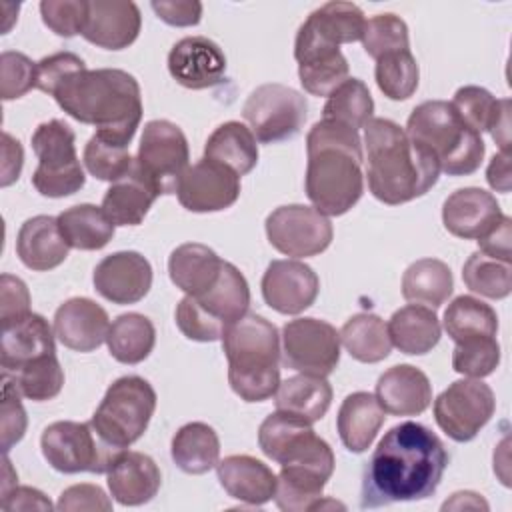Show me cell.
<instances>
[{"label":"cell","mask_w":512,"mask_h":512,"mask_svg":"<svg viewBox=\"0 0 512 512\" xmlns=\"http://www.w3.org/2000/svg\"><path fill=\"white\" fill-rule=\"evenodd\" d=\"M450 456L442 440L420 422L392 426L362 472V508L424 500L436 492Z\"/></svg>","instance_id":"cell-1"},{"label":"cell","mask_w":512,"mask_h":512,"mask_svg":"<svg viewBox=\"0 0 512 512\" xmlns=\"http://www.w3.org/2000/svg\"><path fill=\"white\" fill-rule=\"evenodd\" d=\"M48 96L74 120L96 126V134L124 146L130 144L142 120L140 84L120 68L82 66Z\"/></svg>","instance_id":"cell-2"},{"label":"cell","mask_w":512,"mask_h":512,"mask_svg":"<svg viewBox=\"0 0 512 512\" xmlns=\"http://www.w3.org/2000/svg\"><path fill=\"white\" fill-rule=\"evenodd\" d=\"M306 196L324 216L346 214L364 192L362 140L356 130L320 120L306 136Z\"/></svg>","instance_id":"cell-3"},{"label":"cell","mask_w":512,"mask_h":512,"mask_svg":"<svg viewBox=\"0 0 512 512\" xmlns=\"http://www.w3.org/2000/svg\"><path fill=\"white\" fill-rule=\"evenodd\" d=\"M364 146L368 188L388 206L420 198L438 182L436 160L388 118H372L364 126Z\"/></svg>","instance_id":"cell-4"},{"label":"cell","mask_w":512,"mask_h":512,"mask_svg":"<svg viewBox=\"0 0 512 512\" xmlns=\"http://www.w3.org/2000/svg\"><path fill=\"white\" fill-rule=\"evenodd\" d=\"M230 388L244 402H264L280 386V334L258 314H244L220 338Z\"/></svg>","instance_id":"cell-5"},{"label":"cell","mask_w":512,"mask_h":512,"mask_svg":"<svg viewBox=\"0 0 512 512\" xmlns=\"http://www.w3.org/2000/svg\"><path fill=\"white\" fill-rule=\"evenodd\" d=\"M408 138L426 150L448 176H468L482 164L486 146L446 100L418 104L406 122Z\"/></svg>","instance_id":"cell-6"},{"label":"cell","mask_w":512,"mask_h":512,"mask_svg":"<svg viewBox=\"0 0 512 512\" xmlns=\"http://www.w3.org/2000/svg\"><path fill=\"white\" fill-rule=\"evenodd\" d=\"M250 306V288L244 274L224 262L220 278L212 288L196 296H184L176 306V326L196 342H214L240 320Z\"/></svg>","instance_id":"cell-7"},{"label":"cell","mask_w":512,"mask_h":512,"mask_svg":"<svg viewBox=\"0 0 512 512\" xmlns=\"http://www.w3.org/2000/svg\"><path fill=\"white\" fill-rule=\"evenodd\" d=\"M258 446L280 466L314 472L328 480L334 472L330 444L312 430V424L288 412L276 410L264 418L258 428Z\"/></svg>","instance_id":"cell-8"},{"label":"cell","mask_w":512,"mask_h":512,"mask_svg":"<svg viewBox=\"0 0 512 512\" xmlns=\"http://www.w3.org/2000/svg\"><path fill=\"white\" fill-rule=\"evenodd\" d=\"M156 410V392L142 376H122L112 382L90 422L120 450L142 438Z\"/></svg>","instance_id":"cell-9"},{"label":"cell","mask_w":512,"mask_h":512,"mask_svg":"<svg viewBox=\"0 0 512 512\" xmlns=\"http://www.w3.org/2000/svg\"><path fill=\"white\" fill-rule=\"evenodd\" d=\"M40 448L46 462L64 474L108 472L116 458L124 452L110 444L90 420L52 422L42 432Z\"/></svg>","instance_id":"cell-10"},{"label":"cell","mask_w":512,"mask_h":512,"mask_svg":"<svg viewBox=\"0 0 512 512\" xmlns=\"http://www.w3.org/2000/svg\"><path fill=\"white\" fill-rule=\"evenodd\" d=\"M74 140V130L58 118L42 122L34 130L32 150L38 156V168L32 174V186L42 196L64 198L84 186L86 176Z\"/></svg>","instance_id":"cell-11"},{"label":"cell","mask_w":512,"mask_h":512,"mask_svg":"<svg viewBox=\"0 0 512 512\" xmlns=\"http://www.w3.org/2000/svg\"><path fill=\"white\" fill-rule=\"evenodd\" d=\"M244 120L262 144H274L294 138L306 122V98L284 84L258 86L242 108Z\"/></svg>","instance_id":"cell-12"},{"label":"cell","mask_w":512,"mask_h":512,"mask_svg":"<svg viewBox=\"0 0 512 512\" xmlns=\"http://www.w3.org/2000/svg\"><path fill=\"white\" fill-rule=\"evenodd\" d=\"M188 160V140L174 122L150 120L144 126L134 164L158 194L176 192Z\"/></svg>","instance_id":"cell-13"},{"label":"cell","mask_w":512,"mask_h":512,"mask_svg":"<svg viewBox=\"0 0 512 512\" xmlns=\"http://www.w3.org/2000/svg\"><path fill=\"white\" fill-rule=\"evenodd\" d=\"M496 410L492 388L480 378L452 382L434 400V418L456 442H470L490 422Z\"/></svg>","instance_id":"cell-14"},{"label":"cell","mask_w":512,"mask_h":512,"mask_svg":"<svg viewBox=\"0 0 512 512\" xmlns=\"http://www.w3.org/2000/svg\"><path fill=\"white\" fill-rule=\"evenodd\" d=\"M282 364L300 374H332L340 362V332L326 320L296 318L282 328Z\"/></svg>","instance_id":"cell-15"},{"label":"cell","mask_w":512,"mask_h":512,"mask_svg":"<svg viewBox=\"0 0 512 512\" xmlns=\"http://www.w3.org/2000/svg\"><path fill=\"white\" fill-rule=\"evenodd\" d=\"M268 242L292 258H308L324 252L334 236L328 216L312 206H278L266 218Z\"/></svg>","instance_id":"cell-16"},{"label":"cell","mask_w":512,"mask_h":512,"mask_svg":"<svg viewBox=\"0 0 512 512\" xmlns=\"http://www.w3.org/2000/svg\"><path fill=\"white\" fill-rule=\"evenodd\" d=\"M178 202L190 212H218L240 196V176L228 166L202 158L188 166L176 188Z\"/></svg>","instance_id":"cell-17"},{"label":"cell","mask_w":512,"mask_h":512,"mask_svg":"<svg viewBox=\"0 0 512 512\" xmlns=\"http://www.w3.org/2000/svg\"><path fill=\"white\" fill-rule=\"evenodd\" d=\"M294 58L298 62L300 84L312 96H330L348 80V60L340 52V46L318 38L304 24L296 34Z\"/></svg>","instance_id":"cell-18"},{"label":"cell","mask_w":512,"mask_h":512,"mask_svg":"<svg viewBox=\"0 0 512 512\" xmlns=\"http://www.w3.org/2000/svg\"><path fill=\"white\" fill-rule=\"evenodd\" d=\"M92 280L96 292L112 304H136L150 292L152 266L140 252L122 250L102 258Z\"/></svg>","instance_id":"cell-19"},{"label":"cell","mask_w":512,"mask_h":512,"mask_svg":"<svg viewBox=\"0 0 512 512\" xmlns=\"http://www.w3.org/2000/svg\"><path fill=\"white\" fill-rule=\"evenodd\" d=\"M316 272L300 260H272L262 276V296L280 314H300L318 296Z\"/></svg>","instance_id":"cell-20"},{"label":"cell","mask_w":512,"mask_h":512,"mask_svg":"<svg viewBox=\"0 0 512 512\" xmlns=\"http://www.w3.org/2000/svg\"><path fill=\"white\" fill-rule=\"evenodd\" d=\"M168 72L184 88H212L224 80L226 56L214 40L206 36H186L172 46Z\"/></svg>","instance_id":"cell-21"},{"label":"cell","mask_w":512,"mask_h":512,"mask_svg":"<svg viewBox=\"0 0 512 512\" xmlns=\"http://www.w3.org/2000/svg\"><path fill=\"white\" fill-rule=\"evenodd\" d=\"M502 210L496 198L482 188H460L452 192L442 206L444 228L464 240H478L500 220Z\"/></svg>","instance_id":"cell-22"},{"label":"cell","mask_w":512,"mask_h":512,"mask_svg":"<svg viewBox=\"0 0 512 512\" xmlns=\"http://www.w3.org/2000/svg\"><path fill=\"white\" fill-rule=\"evenodd\" d=\"M142 16L134 2L92 0L82 36L104 50L128 48L140 34Z\"/></svg>","instance_id":"cell-23"},{"label":"cell","mask_w":512,"mask_h":512,"mask_svg":"<svg viewBox=\"0 0 512 512\" xmlns=\"http://www.w3.org/2000/svg\"><path fill=\"white\" fill-rule=\"evenodd\" d=\"M110 318L106 310L90 298H70L54 314V334L70 350L92 352L106 342Z\"/></svg>","instance_id":"cell-24"},{"label":"cell","mask_w":512,"mask_h":512,"mask_svg":"<svg viewBox=\"0 0 512 512\" xmlns=\"http://www.w3.org/2000/svg\"><path fill=\"white\" fill-rule=\"evenodd\" d=\"M374 396L392 416H418L432 402V384L420 368L398 364L378 378Z\"/></svg>","instance_id":"cell-25"},{"label":"cell","mask_w":512,"mask_h":512,"mask_svg":"<svg viewBox=\"0 0 512 512\" xmlns=\"http://www.w3.org/2000/svg\"><path fill=\"white\" fill-rule=\"evenodd\" d=\"M54 332L48 320L40 314L30 312L18 322L2 326V344H0V366L2 376L18 372L24 364L54 354Z\"/></svg>","instance_id":"cell-26"},{"label":"cell","mask_w":512,"mask_h":512,"mask_svg":"<svg viewBox=\"0 0 512 512\" xmlns=\"http://www.w3.org/2000/svg\"><path fill=\"white\" fill-rule=\"evenodd\" d=\"M220 486L234 500L250 506H262L276 494L278 476L254 456L234 454L216 464Z\"/></svg>","instance_id":"cell-27"},{"label":"cell","mask_w":512,"mask_h":512,"mask_svg":"<svg viewBox=\"0 0 512 512\" xmlns=\"http://www.w3.org/2000/svg\"><path fill=\"white\" fill-rule=\"evenodd\" d=\"M108 490L122 506H140L150 502L162 484V474L156 462L142 452L124 450L110 466Z\"/></svg>","instance_id":"cell-28"},{"label":"cell","mask_w":512,"mask_h":512,"mask_svg":"<svg viewBox=\"0 0 512 512\" xmlns=\"http://www.w3.org/2000/svg\"><path fill=\"white\" fill-rule=\"evenodd\" d=\"M458 116L478 134L490 132L502 152L510 148V100L494 98L486 88L462 86L452 102Z\"/></svg>","instance_id":"cell-29"},{"label":"cell","mask_w":512,"mask_h":512,"mask_svg":"<svg viewBox=\"0 0 512 512\" xmlns=\"http://www.w3.org/2000/svg\"><path fill=\"white\" fill-rule=\"evenodd\" d=\"M70 244L64 240L58 218L54 216H34L28 218L16 238V252L22 264L36 272H46L60 266L68 256Z\"/></svg>","instance_id":"cell-30"},{"label":"cell","mask_w":512,"mask_h":512,"mask_svg":"<svg viewBox=\"0 0 512 512\" xmlns=\"http://www.w3.org/2000/svg\"><path fill=\"white\" fill-rule=\"evenodd\" d=\"M384 414L386 412L374 394H348L336 416V428L342 444L354 454L366 452L384 424Z\"/></svg>","instance_id":"cell-31"},{"label":"cell","mask_w":512,"mask_h":512,"mask_svg":"<svg viewBox=\"0 0 512 512\" xmlns=\"http://www.w3.org/2000/svg\"><path fill=\"white\" fill-rule=\"evenodd\" d=\"M222 266L224 260L212 248L198 242L180 244L168 258L170 280L188 296H196L212 288L220 278Z\"/></svg>","instance_id":"cell-32"},{"label":"cell","mask_w":512,"mask_h":512,"mask_svg":"<svg viewBox=\"0 0 512 512\" xmlns=\"http://www.w3.org/2000/svg\"><path fill=\"white\" fill-rule=\"evenodd\" d=\"M158 196L156 188L134 164L124 178L110 184L102 198V210L114 226H138Z\"/></svg>","instance_id":"cell-33"},{"label":"cell","mask_w":512,"mask_h":512,"mask_svg":"<svg viewBox=\"0 0 512 512\" xmlns=\"http://www.w3.org/2000/svg\"><path fill=\"white\" fill-rule=\"evenodd\" d=\"M390 342L404 354L420 356L430 352L442 336L438 316L432 308L408 304L396 310L388 320Z\"/></svg>","instance_id":"cell-34"},{"label":"cell","mask_w":512,"mask_h":512,"mask_svg":"<svg viewBox=\"0 0 512 512\" xmlns=\"http://www.w3.org/2000/svg\"><path fill=\"white\" fill-rule=\"evenodd\" d=\"M276 410L288 412L308 424L324 418L332 402V386L322 376L298 374L280 382L274 394Z\"/></svg>","instance_id":"cell-35"},{"label":"cell","mask_w":512,"mask_h":512,"mask_svg":"<svg viewBox=\"0 0 512 512\" xmlns=\"http://www.w3.org/2000/svg\"><path fill=\"white\" fill-rule=\"evenodd\" d=\"M204 158L220 162L238 176H244L252 172L258 162L256 136L242 122H224L208 136L204 144Z\"/></svg>","instance_id":"cell-36"},{"label":"cell","mask_w":512,"mask_h":512,"mask_svg":"<svg viewBox=\"0 0 512 512\" xmlns=\"http://www.w3.org/2000/svg\"><path fill=\"white\" fill-rule=\"evenodd\" d=\"M170 452L182 472L206 474L220 462V440L212 426L188 422L174 434Z\"/></svg>","instance_id":"cell-37"},{"label":"cell","mask_w":512,"mask_h":512,"mask_svg":"<svg viewBox=\"0 0 512 512\" xmlns=\"http://www.w3.org/2000/svg\"><path fill=\"white\" fill-rule=\"evenodd\" d=\"M454 280L448 264L436 258H420L412 262L402 276L404 300L432 310L440 308L452 294Z\"/></svg>","instance_id":"cell-38"},{"label":"cell","mask_w":512,"mask_h":512,"mask_svg":"<svg viewBox=\"0 0 512 512\" xmlns=\"http://www.w3.org/2000/svg\"><path fill=\"white\" fill-rule=\"evenodd\" d=\"M58 226L70 248L100 250L114 236V222L106 216L102 206L78 204L66 208L58 216Z\"/></svg>","instance_id":"cell-39"},{"label":"cell","mask_w":512,"mask_h":512,"mask_svg":"<svg viewBox=\"0 0 512 512\" xmlns=\"http://www.w3.org/2000/svg\"><path fill=\"white\" fill-rule=\"evenodd\" d=\"M108 352L122 364H138L146 360L156 344V330L150 318L138 312L120 314L106 336Z\"/></svg>","instance_id":"cell-40"},{"label":"cell","mask_w":512,"mask_h":512,"mask_svg":"<svg viewBox=\"0 0 512 512\" xmlns=\"http://www.w3.org/2000/svg\"><path fill=\"white\" fill-rule=\"evenodd\" d=\"M340 340L354 360L366 364L388 358L392 348L386 322L372 312H360L348 318L340 330Z\"/></svg>","instance_id":"cell-41"},{"label":"cell","mask_w":512,"mask_h":512,"mask_svg":"<svg viewBox=\"0 0 512 512\" xmlns=\"http://www.w3.org/2000/svg\"><path fill=\"white\" fill-rule=\"evenodd\" d=\"M364 24V12L352 2H328L304 20L310 32L336 46L362 40Z\"/></svg>","instance_id":"cell-42"},{"label":"cell","mask_w":512,"mask_h":512,"mask_svg":"<svg viewBox=\"0 0 512 512\" xmlns=\"http://www.w3.org/2000/svg\"><path fill=\"white\" fill-rule=\"evenodd\" d=\"M444 330L454 342L496 336L498 316L486 302L474 296H458L444 312Z\"/></svg>","instance_id":"cell-43"},{"label":"cell","mask_w":512,"mask_h":512,"mask_svg":"<svg viewBox=\"0 0 512 512\" xmlns=\"http://www.w3.org/2000/svg\"><path fill=\"white\" fill-rule=\"evenodd\" d=\"M372 112L374 100L368 86L358 78H348L328 96L322 108V120H330L358 132L372 120Z\"/></svg>","instance_id":"cell-44"},{"label":"cell","mask_w":512,"mask_h":512,"mask_svg":"<svg viewBox=\"0 0 512 512\" xmlns=\"http://www.w3.org/2000/svg\"><path fill=\"white\" fill-rule=\"evenodd\" d=\"M462 280L472 292L502 300L512 290V262L490 258L478 250L464 262Z\"/></svg>","instance_id":"cell-45"},{"label":"cell","mask_w":512,"mask_h":512,"mask_svg":"<svg viewBox=\"0 0 512 512\" xmlns=\"http://www.w3.org/2000/svg\"><path fill=\"white\" fill-rule=\"evenodd\" d=\"M328 484L324 476L314 472L282 466L276 484V506L284 512H304L312 510L318 500H322V490Z\"/></svg>","instance_id":"cell-46"},{"label":"cell","mask_w":512,"mask_h":512,"mask_svg":"<svg viewBox=\"0 0 512 512\" xmlns=\"http://www.w3.org/2000/svg\"><path fill=\"white\" fill-rule=\"evenodd\" d=\"M12 376L18 392L34 402L56 398L64 386V370L56 354H46L28 362Z\"/></svg>","instance_id":"cell-47"},{"label":"cell","mask_w":512,"mask_h":512,"mask_svg":"<svg viewBox=\"0 0 512 512\" xmlns=\"http://www.w3.org/2000/svg\"><path fill=\"white\" fill-rule=\"evenodd\" d=\"M376 84L390 100H408L418 88V62L410 50L386 54L376 60Z\"/></svg>","instance_id":"cell-48"},{"label":"cell","mask_w":512,"mask_h":512,"mask_svg":"<svg viewBox=\"0 0 512 512\" xmlns=\"http://www.w3.org/2000/svg\"><path fill=\"white\" fill-rule=\"evenodd\" d=\"M82 160L86 170L104 182H116L124 178L134 166V158L130 156L128 146L112 142L100 134H94L88 140Z\"/></svg>","instance_id":"cell-49"},{"label":"cell","mask_w":512,"mask_h":512,"mask_svg":"<svg viewBox=\"0 0 512 512\" xmlns=\"http://www.w3.org/2000/svg\"><path fill=\"white\" fill-rule=\"evenodd\" d=\"M362 46L374 60L392 52L410 50L408 26L396 14H376L364 24Z\"/></svg>","instance_id":"cell-50"},{"label":"cell","mask_w":512,"mask_h":512,"mask_svg":"<svg viewBox=\"0 0 512 512\" xmlns=\"http://www.w3.org/2000/svg\"><path fill=\"white\" fill-rule=\"evenodd\" d=\"M500 364V344L496 336L486 338H468L456 342L452 352L454 372L468 378L490 376Z\"/></svg>","instance_id":"cell-51"},{"label":"cell","mask_w":512,"mask_h":512,"mask_svg":"<svg viewBox=\"0 0 512 512\" xmlns=\"http://www.w3.org/2000/svg\"><path fill=\"white\" fill-rule=\"evenodd\" d=\"M38 62H32L22 52L6 50L0 56V96L2 100H14L36 88Z\"/></svg>","instance_id":"cell-52"},{"label":"cell","mask_w":512,"mask_h":512,"mask_svg":"<svg viewBox=\"0 0 512 512\" xmlns=\"http://www.w3.org/2000/svg\"><path fill=\"white\" fill-rule=\"evenodd\" d=\"M42 22L58 36L72 38L84 32L88 18L86 0H44L40 2Z\"/></svg>","instance_id":"cell-53"},{"label":"cell","mask_w":512,"mask_h":512,"mask_svg":"<svg viewBox=\"0 0 512 512\" xmlns=\"http://www.w3.org/2000/svg\"><path fill=\"white\" fill-rule=\"evenodd\" d=\"M4 378V394H2V450L8 454V450L22 440L26 432V412L20 402V392L12 380Z\"/></svg>","instance_id":"cell-54"},{"label":"cell","mask_w":512,"mask_h":512,"mask_svg":"<svg viewBox=\"0 0 512 512\" xmlns=\"http://www.w3.org/2000/svg\"><path fill=\"white\" fill-rule=\"evenodd\" d=\"M30 314V292L26 284L12 274L0 278V322L8 326Z\"/></svg>","instance_id":"cell-55"},{"label":"cell","mask_w":512,"mask_h":512,"mask_svg":"<svg viewBox=\"0 0 512 512\" xmlns=\"http://www.w3.org/2000/svg\"><path fill=\"white\" fill-rule=\"evenodd\" d=\"M86 66L84 60L74 52H56L38 62V84L36 88L50 94L70 72Z\"/></svg>","instance_id":"cell-56"},{"label":"cell","mask_w":512,"mask_h":512,"mask_svg":"<svg viewBox=\"0 0 512 512\" xmlns=\"http://www.w3.org/2000/svg\"><path fill=\"white\" fill-rule=\"evenodd\" d=\"M58 510H112V500L96 484H74L66 488L56 504Z\"/></svg>","instance_id":"cell-57"},{"label":"cell","mask_w":512,"mask_h":512,"mask_svg":"<svg viewBox=\"0 0 512 512\" xmlns=\"http://www.w3.org/2000/svg\"><path fill=\"white\" fill-rule=\"evenodd\" d=\"M150 6L170 26H196L202 18V4L196 0H152Z\"/></svg>","instance_id":"cell-58"},{"label":"cell","mask_w":512,"mask_h":512,"mask_svg":"<svg viewBox=\"0 0 512 512\" xmlns=\"http://www.w3.org/2000/svg\"><path fill=\"white\" fill-rule=\"evenodd\" d=\"M478 246L480 252L490 258L512 262V220L502 216V220L490 232L478 238Z\"/></svg>","instance_id":"cell-59"},{"label":"cell","mask_w":512,"mask_h":512,"mask_svg":"<svg viewBox=\"0 0 512 512\" xmlns=\"http://www.w3.org/2000/svg\"><path fill=\"white\" fill-rule=\"evenodd\" d=\"M0 506L6 512L14 510H52V502L36 488L14 486L10 492L2 494Z\"/></svg>","instance_id":"cell-60"},{"label":"cell","mask_w":512,"mask_h":512,"mask_svg":"<svg viewBox=\"0 0 512 512\" xmlns=\"http://www.w3.org/2000/svg\"><path fill=\"white\" fill-rule=\"evenodd\" d=\"M2 186H10L12 182L18 180L20 170H22V160L24 152L22 146L16 138H12L8 132L2 134Z\"/></svg>","instance_id":"cell-61"},{"label":"cell","mask_w":512,"mask_h":512,"mask_svg":"<svg viewBox=\"0 0 512 512\" xmlns=\"http://www.w3.org/2000/svg\"><path fill=\"white\" fill-rule=\"evenodd\" d=\"M486 180L490 184V188H494L496 192L508 194L510 186H512V176H510V154L508 152H498L494 154V158L488 164L486 170Z\"/></svg>","instance_id":"cell-62"},{"label":"cell","mask_w":512,"mask_h":512,"mask_svg":"<svg viewBox=\"0 0 512 512\" xmlns=\"http://www.w3.org/2000/svg\"><path fill=\"white\" fill-rule=\"evenodd\" d=\"M462 508H474V510H488V502L476 494V492H456L450 500L442 504V510H462Z\"/></svg>","instance_id":"cell-63"}]
</instances>
